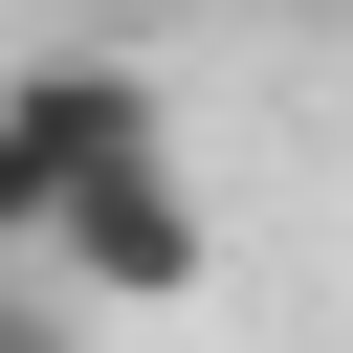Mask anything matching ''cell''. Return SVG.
I'll use <instances>...</instances> for the list:
<instances>
[{"instance_id":"obj_1","label":"cell","mask_w":353,"mask_h":353,"mask_svg":"<svg viewBox=\"0 0 353 353\" xmlns=\"http://www.w3.org/2000/svg\"><path fill=\"white\" fill-rule=\"evenodd\" d=\"M176 154V110H154V66L132 44H22L0 66V265H44L110 176H154Z\"/></svg>"},{"instance_id":"obj_2","label":"cell","mask_w":353,"mask_h":353,"mask_svg":"<svg viewBox=\"0 0 353 353\" xmlns=\"http://www.w3.org/2000/svg\"><path fill=\"white\" fill-rule=\"evenodd\" d=\"M44 265H66L88 309H199V265H221V221H199V176L154 154V176H110V199H88V221H66Z\"/></svg>"},{"instance_id":"obj_3","label":"cell","mask_w":353,"mask_h":353,"mask_svg":"<svg viewBox=\"0 0 353 353\" xmlns=\"http://www.w3.org/2000/svg\"><path fill=\"white\" fill-rule=\"evenodd\" d=\"M0 353H66V309H44V287H0Z\"/></svg>"}]
</instances>
